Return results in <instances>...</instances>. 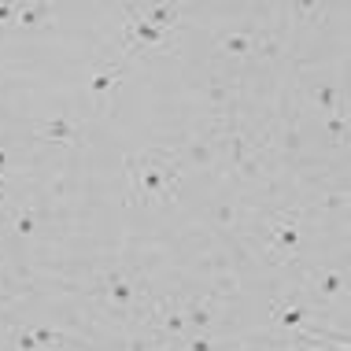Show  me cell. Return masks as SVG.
<instances>
[{
	"label": "cell",
	"mask_w": 351,
	"mask_h": 351,
	"mask_svg": "<svg viewBox=\"0 0 351 351\" xmlns=\"http://www.w3.org/2000/svg\"><path fill=\"white\" fill-rule=\"evenodd\" d=\"M56 8L45 4V0H26V4H19L15 12V30H41V26H49Z\"/></svg>",
	"instance_id": "10"
},
{
	"label": "cell",
	"mask_w": 351,
	"mask_h": 351,
	"mask_svg": "<svg viewBox=\"0 0 351 351\" xmlns=\"http://www.w3.org/2000/svg\"><path fill=\"white\" fill-rule=\"evenodd\" d=\"M182 315L189 322V329H196V333H207V329L215 326V315H218V303L211 296H204V292H189V296H182Z\"/></svg>",
	"instance_id": "7"
},
{
	"label": "cell",
	"mask_w": 351,
	"mask_h": 351,
	"mask_svg": "<svg viewBox=\"0 0 351 351\" xmlns=\"http://www.w3.org/2000/svg\"><path fill=\"white\" fill-rule=\"evenodd\" d=\"M255 45H259V34L255 30H237V34H226L218 41V52L230 56V60H244V56L255 52Z\"/></svg>",
	"instance_id": "11"
},
{
	"label": "cell",
	"mask_w": 351,
	"mask_h": 351,
	"mask_svg": "<svg viewBox=\"0 0 351 351\" xmlns=\"http://www.w3.org/2000/svg\"><path fill=\"white\" fill-rule=\"evenodd\" d=\"M12 351H45V348H41V340L34 337L30 326H15L12 329Z\"/></svg>",
	"instance_id": "18"
},
{
	"label": "cell",
	"mask_w": 351,
	"mask_h": 351,
	"mask_svg": "<svg viewBox=\"0 0 351 351\" xmlns=\"http://www.w3.org/2000/svg\"><path fill=\"white\" fill-rule=\"evenodd\" d=\"M326 134L337 141V145H344V137H348V108H340L333 111V115H326Z\"/></svg>",
	"instance_id": "19"
},
{
	"label": "cell",
	"mask_w": 351,
	"mask_h": 351,
	"mask_svg": "<svg viewBox=\"0 0 351 351\" xmlns=\"http://www.w3.org/2000/svg\"><path fill=\"white\" fill-rule=\"evenodd\" d=\"M137 15L163 34H174L182 26V8H170V4H145V8L137 4Z\"/></svg>",
	"instance_id": "9"
},
{
	"label": "cell",
	"mask_w": 351,
	"mask_h": 351,
	"mask_svg": "<svg viewBox=\"0 0 351 351\" xmlns=\"http://www.w3.org/2000/svg\"><path fill=\"white\" fill-rule=\"evenodd\" d=\"M15 12H19V4L0 0V26H15Z\"/></svg>",
	"instance_id": "20"
},
{
	"label": "cell",
	"mask_w": 351,
	"mask_h": 351,
	"mask_svg": "<svg viewBox=\"0 0 351 351\" xmlns=\"http://www.w3.org/2000/svg\"><path fill=\"white\" fill-rule=\"evenodd\" d=\"M148 326H152V333L163 337V340H170V344L185 340V333H189V322H185V315H182V307H178V303H170V300L152 303Z\"/></svg>",
	"instance_id": "5"
},
{
	"label": "cell",
	"mask_w": 351,
	"mask_h": 351,
	"mask_svg": "<svg viewBox=\"0 0 351 351\" xmlns=\"http://www.w3.org/2000/svg\"><path fill=\"white\" fill-rule=\"evenodd\" d=\"M292 12H296V15H326V8H322V4H296Z\"/></svg>",
	"instance_id": "22"
},
{
	"label": "cell",
	"mask_w": 351,
	"mask_h": 351,
	"mask_svg": "<svg viewBox=\"0 0 351 351\" xmlns=\"http://www.w3.org/2000/svg\"><path fill=\"white\" fill-rule=\"evenodd\" d=\"M344 289H348V281H344V274H340V270H326V274H318V278H315V292L322 300H337Z\"/></svg>",
	"instance_id": "15"
},
{
	"label": "cell",
	"mask_w": 351,
	"mask_h": 351,
	"mask_svg": "<svg viewBox=\"0 0 351 351\" xmlns=\"http://www.w3.org/2000/svg\"><path fill=\"white\" fill-rule=\"evenodd\" d=\"M344 204H348V193H333L322 200V207H329V211H344Z\"/></svg>",
	"instance_id": "21"
},
{
	"label": "cell",
	"mask_w": 351,
	"mask_h": 351,
	"mask_svg": "<svg viewBox=\"0 0 351 351\" xmlns=\"http://www.w3.org/2000/svg\"><path fill=\"white\" fill-rule=\"evenodd\" d=\"M122 78H126V63H100V67L89 74V93L97 100H108L111 93L119 89Z\"/></svg>",
	"instance_id": "8"
},
{
	"label": "cell",
	"mask_w": 351,
	"mask_h": 351,
	"mask_svg": "<svg viewBox=\"0 0 351 351\" xmlns=\"http://www.w3.org/2000/svg\"><path fill=\"white\" fill-rule=\"evenodd\" d=\"M170 45V34L156 30L152 23L137 15V4H126V23H122V52L126 56H148Z\"/></svg>",
	"instance_id": "2"
},
{
	"label": "cell",
	"mask_w": 351,
	"mask_h": 351,
	"mask_svg": "<svg viewBox=\"0 0 351 351\" xmlns=\"http://www.w3.org/2000/svg\"><path fill=\"white\" fill-rule=\"evenodd\" d=\"M267 252L274 259H292L303 252V233H300V211H278L267 226Z\"/></svg>",
	"instance_id": "3"
},
{
	"label": "cell",
	"mask_w": 351,
	"mask_h": 351,
	"mask_svg": "<svg viewBox=\"0 0 351 351\" xmlns=\"http://www.w3.org/2000/svg\"><path fill=\"white\" fill-rule=\"evenodd\" d=\"M126 182H130V204L163 207L182 189V159L174 152H163V148L130 156L126 159Z\"/></svg>",
	"instance_id": "1"
},
{
	"label": "cell",
	"mask_w": 351,
	"mask_h": 351,
	"mask_svg": "<svg viewBox=\"0 0 351 351\" xmlns=\"http://www.w3.org/2000/svg\"><path fill=\"white\" fill-rule=\"evenodd\" d=\"M0 259H4V252H0Z\"/></svg>",
	"instance_id": "26"
},
{
	"label": "cell",
	"mask_w": 351,
	"mask_h": 351,
	"mask_svg": "<svg viewBox=\"0 0 351 351\" xmlns=\"http://www.w3.org/2000/svg\"><path fill=\"white\" fill-rule=\"evenodd\" d=\"M315 104L326 115H333V111L344 108V93H340V85H333V82H322V85H315Z\"/></svg>",
	"instance_id": "13"
},
{
	"label": "cell",
	"mask_w": 351,
	"mask_h": 351,
	"mask_svg": "<svg viewBox=\"0 0 351 351\" xmlns=\"http://www.w3.org/2000/svg\"><path fill=\"white\" fill-rule=\"evenodd\" d=\"M230 163L241 170L244 178H255V145H252V137H244V134L230 137Z\"/></svg>",
	"instance_id": "12"
},
{
	"label": "cell",
	"mask_w": 351,
	"mask_h": 351,
	"mask_svg": "<svg viewBox=\"0 0 351 351\" xmlns=\"http://www.w3.org/2000/svg\"><path fill=\"white\" fill-rule=\"evenodd\" d=\"M100 303H108L115 315H130V311L141 303V285L134 281L130 270H108L100 278Z\"/></svg>",
	"instance_id": "4"
},
{
	"label": "cell",
	"mask_w": 351,
	"mask_h": 351,
	"mask_svg": "<svg viewBox=\"0 0 351 351\" xmlns=\"http://www.w3.org/2000/svg\"><path fill=\"white\" fill-rule=\"evenodd\" d=\"M34 337L41 340V348H74V340L67 333H60V329H49V326H34Z\"/></svg>",
	"instance_id": "17"
},
{
	"label": "cell",
	"mask_w": 351,
	"mask_h": 351,
	"mask_svg": "<svg viewBox=\"0 0 351 351\" xmlns=\"http://www.w3.org/2000/svg\"><path fill=\"white\" fill-rule=\"evenodd\" d=\"M307 318H311V311H303V307H274V326H281V329H303L307 326Z\"/></svg>",
	"instance_id": "16"
},
{
	"label": "cell",
	"mask_w": 351,
	"mask_h": 351,
	"mask_svg": "<svg viewBox=\"0 0 351 351\" xmlns=\"http://www.w3.org/2000/svg\"><path fill=\"white\" fill-rule=\"evenodd\" d=\"M8 167H12V152H8V148H0V170L8 174Z\"/></svg>",
	"instance_id": "25"
},
{
	"label": "cell",
	"mask_w": 351,
	"mask_h": 351,
	"mask_svg": "<svg viewBox=\"0 0 351 351\" xmlns=\"http://www.w3.org/2000/svg\"><path fill=\"white\" fill-rule=\"evenodd\" d=\"M82 137V122L74 115H49L45 122L34 126V141L41 145H63V148H74Z\"/></svg>",
	"instance_id": "6"
},
{
	"label": "cell",
	"mask_w": 351,
	"mask_h": 351,
	"mask_svg": "<svg viewBox=\"0 0 351 351\" xmlns=\"http://www.w3.org/2000/svg\"><path fill=\"white\" fill-rule=\"evenodd\" d=\"M8 193H12V182H8V174L0 170V200H8Z\"/></svg>",
	"instance_id": "24"
},
{
	"label": "cell",
	"mask_w": 351,
	"mask_h": 351,
	"mask_svg": "<svg viewBox=\"0 0 351 351\" xmlns=\"http://www.w3.org/2000/svg\"><path fill=\"white\" fill-rule=\"evenodd\" d=\"M37 226H41V215L34 211V207H15L12 211V233L15 237H34L37 233Z\"/></svg>",
	"instance_id": "14"
},
{
	"label": "cell",
	"mask_w": 351,
	"mask_h": 351,
	"mask_svg": "<svg viewBox=\"0 0 351 351\" xmlns=\"http://www.w3.org/2000/svg\"><path fill=\"white\" fill-rule=\"evenodd\" d=\"M189 351H215V344H211V340H204V337H196V340H189V344H185Z\"/></svg>",
	"instance_id": "23"
}]
</instances>
